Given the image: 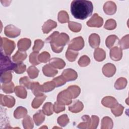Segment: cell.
Masks as SVG:
<instances>
[{
  "label": "cell",
  "instance_id": "1",
  "mask_svg": "<svg viewBox=\"0 0 129 129\" xmlns=\"http://www.w3.org/2000/svg\"><path fill=\"white\" fill-rule=\"evenodd\" d=\"M93 11L91 1L86 0L73 1L71 4V12L73 16L77 19L84 20L90 16Z\"/></svg>",
  "mask_w": 129,
  "mask_h": 129
},
{
  "label": "cell",
  "instance_id": "2",
  "mask_svg": "<svg viewBox=\"0 0 129 129\" xmlns=\"http://www.w3.org/2000/svg\"><path fill=\"white\" fill-rule=\"evenodd\" d=\"M70 40L69 35L65 33H61L56 36L50 43L52 50L57 53H60L64 46L67 45Z\"/></svg>",
  "mask_w": 129,
  "mask_h": 129
},
{
  "label": "cell",
  "instance_id": "3",
  "mask_svg": "<svg viewBox=\"0 0 129 129\" xmlns=\"http://www.w3.org/2000/svg\"><path fill=\"white\" fill-rule=\"evenodd\" d=\"M16 47L14 41L11 40L6 37H1V52L6 55H10Z\"/></svg>",
  "mask_w": 129,
  "mask_h": 129
},
{
  "label": "cell",
  "instance_id": "4",
  "mask_svg": "<svg viewBox=\"0 0 129 129\" xmlns=\"http://www.w3.org/2000/svg\"><path fill=\"white\" fill-rule=\"evenodd\" d=\"M1 74L10 71H14L16 63L13 62L10 58L1 52Z\"/></svg>",
  "mask_w": 129,
  "mask_h": 129
},
{
  "label": "cell",
  "instance_id": "5",
  "mask_svg": "<svg viewBox=\"0 0 129 129\" xmlns=\"http://www.w3.org/2000/svg\"><path fill=\"white\" fill-rule=\"evenodd\" d=\"M57 102L64 105H69L72 103V97L67 89L58 94Z\"/></svg>",
  "mask_w": 129,
  "mask_h": 129
},
{
  "label": "cell",
  "instance_id": "6",
  "mask_svg": "<svg viewBox=\"0 0 129 129\" xmlns=\"http://www.w3.org/2000/svg\"><path fill=\"white\" fill-rule=\"evenodd\" d=\"M85 43L83 37L79 36L73 38L68 45V48L75 51H79L83 48Z\"/></svg>",
  "mask_w": 129,
  "mask_h": 129
},
{
  "label": "cell",
  "instance_id": "7",
  "mask_svg": "<svg viewBox=\"0 0 129 129\" xmlns=\"http://www.w3.org/2000/svg\"><path fill=\"white\" fill-rule=\"evenodd\" d=\"M4 33L8 37L15 38L20 35L21 29L12 24H10L5 27Z\"/></svg>",
  "mask_w": 129,
  "mask_h": 129
},
{
  "label": "cell",
  "instance_id": "8",
  "mask_svg": "<svg viewBox=\"0 0 129 129\" xmlns=\"http://www.w3.org/2000/svg\"><path fill=\"white\" fill-rule=\"evenodd\" d=\"M87 25L90 27L100 28L103 24V19L98 14L95 13L87 22Z\"/></svg>",
  "mask_w": 129,
  "mask_h": 129
},
{
  "label": "cell",
  "instance_id": "9",
  "mask_svg": "<svg viewBox=\"0 0 129 129\" xmlns=\"http://www.w3.org/2000/svg\"><path fill=\"white\" fill-rule=\"evenodd\" d=\"M0 102L1 104L3 106L12 108L15 105L16 100L15 98L13 96L1 94Z\"/></svg>",
  "mask_w": 129,
  "mask_h": 129
},
{
  "label": "cell",
  "instance_id": "10",
  "mask_svg": "<svg viewBox=\"0 0 129 129\" xmlns=\"http://www.w3.org/2000/svg\"><path fill=\"white\" fill-rule=\"evenodd\" d=\"M61 76L64 78L67 82H70L76 80L78 77V74L74 70L70 68L64 70L62 72Z\"/></svg>",
  "mask_w": 129,
  "mask_h": 129
},
{
  "label": "cell",
  "instance_id": "11",
  "mask_svg": "<svg viewBox=\"0 0 129 129\" xmlns=\"http://www.w3.org/2000/svg\"><path fill=\"white\" fill-rule=\"evenodd\" d=\"M116 69L115 66L111 63L105 64L102 68V73L103 75L108 78L112 77L116 72Z\"/></svg>",
  "mask_w": 129,
  "mask_h": 129
},
{
  "label": "cell",
  "instance_id": "12",
  "mask_svg": "<svg viewBox=\"0 0 129 129\" xmlns=\"http://www.w3.org/2000/svg\"><path fill=\"white\" fill-rule=\"evenodd\" d=\"M116 5L115 3L112 1H107L103 5V11L107 15H114L116 13Z\"/></svg>",
  "mask_w": 129,
  "mask_h": 129
},
{
  "label": "cell",
  "instance_id": "13",
  "mask_svg": "<svg viewBox=\"0 0 129 129\" xmlns=\"http://www.w3.org/2000/svg\"><path fill=\"white\" fill-rule=\"evenodd\" d=\"M109 55L112 60L114 61H119L122 58V49L118 46H114L111 48Z\"/></svg>",
  "mask_w": 129,
  "mask_h": 129
},
{
  "label": "cell",
  "instance_id": "14",
  "mask_svg": "<svg viewBox=\"0 0 129 129\" xmlns=\"http://www.w3.org/2000/svg\"><path fill=\"white\" fill-rule=\"evenodd\" d=\"M102 104L107 108H113L118 104L117 100L112 96H106L104 97L101 101Z\"/></svg>",
  "mask_w": 129,
  "mask_h": 129
},
{
  "label": "cell",
  "instance_id": "15",
  "mask_svg": "<svg viewBox=\"0 0 129 129\" xmlns=\"http://www.w3.org/2000/svg\"><path fill=\"white\" fill-rule=\"evenodd\" d=\"M43 74L48 77H53L57 73V70L50 64H46L42 68Z\"/></svg>",
  "mask_w": 129,
  "mask_h": 129
},
{
  "label": "cell",
  "instance_id": "16",
  "mask_svg": "<svg viewBox=\"0 0 129 129\" xmlns=\"http://www.w3.org/2000/svg\"><path fill=\"white\" fill-rule=\"evenodd\" d=\"M57 23L51 19L47 20L42 26V30L44 34H48L52 29L57 27Z\"/></svg>",
  "mask_w": 129,
  "mask_h": 129
},
{
  "label": "cell",
  "instance_id": "17",
  "mask_svg": "<svg viewBox=\"0 0 129 129\" xmlns=\"http://www.w3.org/2000/svg\"><path fill=\"white\" fill-rule=\"evenodd\" d=\"M31 45V41L29 38H24L20 39L17 43L18 48L19 50L25 51L27 50Z\"/></svg>",
  "mask_w": 129,
  "mask_h": 129
},
{
  "label": "cell",
  "instance_id": "18",
  "mask_svg": "<svg viewBox=\"0 0 129 129\" xmlns=\"http://www.w3.org/2000/svg\"><path fill=\"white\" fill-rule=\"evenodd\" d=\"M89 43L92 48H98L100 43V38L99 35L96 33L91 34L89 37Z\"/></svg>",
  "mask_w": 129,
  "mask_h": 129
},
{
  "label": "cell",
  "instance_id": "19",
  "mask_svg": "<svg viewBox=\"0 0 129 129\" xmlns=\"http://www.w3.org/2000/svg\"><path fill=\"white\" fill-rule=\"evenodd\" d=\"M49 64L55 69H62L66 66L64 61L60 58L53 57L49 60Z\"/></svg>",
  "mask_w": 129,
  "mask_h": 129
},
{
  "label": "cell",
  "instance_id": "20",
  "mask_svg": "<svg viewBox=\"0 0 129 129\" xmlns=\"http://www.w3.org/2000/svg\"><path fill=\"white\" fill-rule=\"evenodd\" d=\"M84 108L83 103L79 100H75L73 105L70 106L68 108L69 110L71 112L76 113L82 111Z\"/></svg>",
  "mask_w": 129,
  "mask_h": 129
},
{
  "label": "cell",
  "instance_id": "21",
  "mask_svg": "<svg viewBox=\"0 0 129 129\" xmlns=\"http://www.w3.org/2000/svg\"><path fill=\"white\" fill-rule=\"evenodd\" d=\"M30 89L31 90L32 93L35 96H38L43 95V91L42 90L41 85H40L38 82H32L31 85Z\"/></svg>",
  "mask_w": 129,
  "mask_h": 129
},
{
  "label": "cell",
  "instance_id": "22",
  "mask_svg": "<svg viewBox=\"0 0 129 129\" xmlns=\"http://www.w3.org/2000/svg\"><path fill=\"white\" fill-rule=\"evenodd\" d=\"M27 56L26 52L18 50L16 53L12 56L13 60L17 63H20L23 61Z\"/></svg>",
  "mask_w": 129,
  "mask_h": 129
},
{
  "label": "cell",
  "instance_id": "23",
  "mask_svg": "<svg viewBox=\"0 0 129 129\" xmlns=\"http://www.w3.org/2000/svg\"><path fill=\"white\" fill-rule=\"evenodd\" d=\"M33 118L35 124L38 126L43 122L45 117L42 110H39L33 115Z\"/></svg>",
  "mask_w": 129,
  "mask_h": 129
},
{
  "label": "cell",
  "instance_id": "24",
  "mask_svg": "<svg viewBox=\"0 0 129 129\" xmlns=\"http://www.w3.org/2000/svg\"><path fill=\"white\" fill-rule=\"evenodd\" d=\"M94 57L97 61H102L105 59L106 52L101 48H96L94 52Z\"/></svg>",
  "mask_w": 129,
  "mask_h": 129
},
{
  "label": "cell",
  "instance_id": "25",
  "mask_svg": "<svg viewBox=\"0 0 129 129\" xmlns=\"http://www.w3.org/2000/svg\"><path fill=\"white\" fill-rule=\"evenodd\" d=\"M27 110L23 106L18 107L14 112V116L16 119H20L26 116Z\"/></svg>",
  "mask_w": 129,
  "mask_h": 129
},
{
  "label": "cell",
  "instance_id": "26",
  "mask_svg": "<svg viewBox=\"0 0 129 129\" xmlns=\"http://www.w3.org/2000/svg\"><path fill=\"white\" fill-rule=\"evenodd\" d=\"M101 129H111L113 126V122L110 117L105 116L101 120Z\"/></svg>",
  "mask_w": 129,
  "mask_h": 129
},
{
  "label": "cell",
  "instance_id": "27",
  "mask_svg": "<svg viewBox=\"0 0 129 129\" xmlns=\"http://www.w3.org/2000/svg\"><path fill=\"white\" fill-rule=\"evenodd\" d=\"M67 90L70 93L72 99L76 98L81 93L80 88L77 85H72L69 86Z\"/></svg>",
  "mask_w": 129,
  "mask_h": 129
},
{
  "label": "cell",
  "instance_id": "28",
  "mask_svg": "<svg viewBox=\"0 0 129 129\" xmlns=\"http://www.w3.org/2000/svg\"><path fill=\"white\" fill-rule=\"evenodd\" d=\"M46 98V96L44 94L36 96V97L33 99V100L32 102L31 106L33 108H39L41 105L43 103L44 101L45 100Z\"/></svg>",
  "mask_w": 129,
  "mask_h": 129
},
{
  "label": "cell",
  "instance_id": "29",
  "mask_svg": "<svg viewBox=\"0 0 129 129\" xmlns=\"http://www.w3.org/2000/svg\"><path fill=\"white\" fill-rule=\"evenodd\" d=\"M15 93L16 95L20 98L25 99L27 96V92L26 89L22 86H17L15 88Z\"/></svg>",
  "mask_w": 129,
  "mask_h": 129
},
{
  "label": "cell",
  "instance_id": "30",
  "mask_svg": "<svg viewBox=\"0 0 129 129\" xmlns=\"http://www.w3.org/2000/svg\"><path fill=\"white\" fill-rule=\"evenodd\" d=\"M82 119L83 121L77 125V127L79 128H89L91 123L90 116L88 115H84L82 117Z\"/></svg>",
  "mask_w": 129,
  "mask_h": 129
},
{
  "label": "cell",
  "instance_id": "31",
  "mask_svg": "<svg viewBox=\"0 0 129 129\" xmlns=\"http://www.w3.org/2000/svg\"><path fill=\"white\" fill-rule=\"evenodd\" d=\"M127 83V80L124 78L121 77L116 80L114 84V87L116 90H122L126 87Z\"/></svg>",
  "mask_w": 129,
  "mask_h": 129
},
{
  "label": "cell",
  "instance_id": "32",
  "mask_svg": "<svg viewBox=\"0 0 129 129\" xmlns=\"http://www.w3.org/2000/svg\"><path fill=\"white\" fill-rule=\"evenodd\" d=\"M15 85L13 82H10L8 83L3 84L1 86V89L3 92L6 94L13 93L15 90Z\"/></svg>",
  "mask_w": 129,
  "mask_h": 129
},
{
  "label": "cell",
  "instance_id": "33",
  "mask_svg": "<svg viewBox=\"0 0 129 129\" xmlns=\"http://www.w3.org/2000/svg\"><path fill=\"white\" fill-rule=\"evenodd\" d=\"M119 40L118 38L115 35H110L108 36L105 40L106 46L108 48H111L115 43Z\"/></svg>",
  "mask_w": 129,
  "mask_h": 129
},
{
  "label": "cell",
  "instance_id": "34",
  "mask_svg": "<svg viewBox=\"0 0 129 129\" xmlns=\"http://www.w3.org/2000/svg\"><path fill=\"white\" fill-rule=\"evenodd\" d=\"M23 127L25 129H32L34 127V123L29 115H26L22 120Z\"/></svg>",
  "mask_w": 129,
  "mask_h": 129
},
{
  "label": "cell",
  "instance_id": "35",
  "mask_svg": "<svg viewBox=\"0 0 129 129\" xmlns=\"http://www.w3.org/2000/svg\"><path fill=\"white\" fill-rule=\"evenodd\" d=\"M57 19L60 23H66L69 22L70 18L68 13L65 11L62 10L58 12Z\"/></svg>",
  "mask_w": 129,
  "mask_h": 129
},
{
  "label": "cell",
  "instance_id": "36",
  "mask_svg": "<svg viewBox=\"0 0 129 129\" xmlns=\"http://www.w3.org/2000/svg\"><path fill=\"white\" fill-rule=\"evenodd\" d=\"M79 54L77 51L68 49L66 53V57L67 59L70 62H73L76 60Z\"/></svg>",
  "mask_w": 129,
  "mask_h": 129
},
{
  "label": "cell",
  "instance_id": "37",
  "mask_svg": "<svg viewBox=\"0 0 129 129\" xmlns=\"http://www.w3.org/2000/svg\"><path fill=\"white\" fill-rule=\"evenodd\" d=\"M42 111L44 114L50 116L53 114V104L51 102H46L42 107Z\"/></svg>",
  "mask_w": 129,
  "mask_h": 129
},
{
  "label": "cell",
  "instance_id": "38",
  "mask_svg": "<svg viewBox=\"0 0 129 129\" xmlns=\"http://www.w3.org/2000/svg\"><path fill=\"white\" fill-rule=\"evenodd\" d=\"M27 74L30 79H34L36 78L39 74V71L34 66H30L28 68L27 71Z\"/></svg>",
  "mask_w": 129,
  "mask_h": 129
},
{
  "label": "cell",
  "instance_id": "39",
  "mask_svg": "<svg viewBox=\"0 0 129 129\" xmlns=\"http://www.w3.org/2000/svg\"><path fill=\"white\" fill-rule=\"evenodd\" d=\"M68 26L72 32L75 33L80 32L82 29V25L80 23L73 21H69L68 22Z\"/></svg>",
  "mask_w": 129,
  "mask_h": 129
},
{
  "label": "cell",
  "instance_id": "40",
  "mask_svg": "<svg viewBox=\"0 0 129 129\" xmlns=\"http://www.w3.org/2000/svg\"><path fill=\"white\" fill-rule=\"evenodd\" d=\"M120 48L121 49H127L129 47V35L124 36L119 41Z\"/></svg>",
  "mask_w": 129,
  "mask_h": 129
},
{
  "label": "cell",
  "instance_id": "41",
  "mask_svg": "<svg viewBox=\"0 0 129 129\" xmlns=\"http://www.w3.org/2000/svg\"><path fill=\"white\" fill-rule=\"evenodd\" d=\"M12 78H13V76L11 72L8 71V72H4L1 74V82L3 84L10 83V82H11Z\"/></svg>",
  "mask_w": 129,
  "mask_h": 129
},
{
  "label": "cell",
  "instance_id": "42",
  "mask_svg": "<svg viewBox=\"0 0 129 129\" xmlns=\"http://www.w3.org/2000/svg\"><path fill=\"white\" fill-rule=\"evenodd\" d=\"M42 89L43 92H49L53 90L55 88V86L54 83L52 81H49L43 83L42 85Z\"/></svg>",
  "mask_w": 129,
  "mask_h": 129
},
{
  "label": "cell",
  "instance_id": "43",
  "mask_svg": "<svg viewBox=\"0 0 129 129\" xmlns=\"http://www.w3.org/2000/svg\"><path fill=\"white\" fill-rule=\"evenodd\" d=\"M57 122L60 126L64 127L68 124V123H69V122H70V119L68 115L64 114L59 116L57 118Z\"/></svg>",
  "mask_w": 129,
  "mask_h": 129
},
{
  "label": "cell",
  "instance_id": "44",
  "mask_svg": "<svg viewBox=\"0 0 129 129\" xmlns=\"http://www.w3.org/2000/svg\"><path fill=\"white\" fill-rule=\"evenodd\" d=\"M38 52H32L29 55V61L34 66L38 65L40 62L38 60Z\"/></svg>",
  "mask_w": 129,
  "mask_h": 129
},
{
  "label": "cell",
  "instance_id": "45",
  "mask_svg": "<svg viewBox=\"0 0 129 129\" xmlns=\"http://www.w3.org/2000/svg\"><path fill=\"white\" fill-rule=\"evenodd\" d=\"M116 27V22L113 19H109L106 20L104 26V28L108 30H114Z\"/></svg>",
  "mask_w": 129,
  "mask_h": 129
},
{
  "label": "cell",
  "instance_id": "46",
  "mask_svg": "<svg viewBox=\"0 0 129 129\" xmlns=\"http://www.w3.org/2000/svg\"><path fill=\"white\" fill-rule=\"evenodd\" d=\"M90 63V58L86 55H82L79 59L78 63L81 67H85L88 66Z\"/></svg>",
  "mask_w": 129,
  "mask_h": 129
},
{
  "label": "cell",
  "instance_id": "47",
  "mask_svg": "<svg viewBox=\"0 0 129 129\" xmlns=\"http://www.w3.org/2000/svg\"><path fill=\"white\" fill-rule=\"evenodd\" d=\"M123 110L124 107L122 105L118 103L115 107L111 108V111L115 116L117 117L120 116L122 114Z\"/></svg>",
  "mask_w": 129,
  "mask_h": 129
},
{
  "label": "cell",
  "instance_id": "48",
  "mask_svg": "<svg viewBox=\"0 0 129 129\" xmlns=\"http://www.w3.org/2000/svg\"><path fill=\"white\" fill-rule=\"evenodd\" d=\"M52 81L54 83L55 87H59L62 86L64 85L67 82L66 80L61 75L54 78Z\"/></svg>",
  "mask_w": 129,
  "mask_h": 129
},
{
  "label": "cell",
  "instance_id": "49",
  "mask_svg": "<svg viewBox=\"0 0 129 129\" xmlns=\"http://www.w3.org/2000/svg\"><path fill=\"white\" fill-rule=\"evenodd\" d=\"M50 54L47 51H43L38 55V60L40 62L46 63L49 60Z\"/></svg>",
  "mask_w": 129,
  "mask_h": 129
},
{
  "label": "cell",
  "instance_id": "50",
  "mask_svg": "<svg viewBox=\"0 0 129 129\" xmlns=\"http://www.w3.org/2000/svg\"><path fill=\"white\" fill-rule=\"evenodd\" d=\"M44 42L41 39H36L34 41V45L32 50L34 52H39L43 47Z\"/></svg>",
  "mask_w": 129,
  "mask_h": 129
},
{
  "label": "cell",
  "instance_id": "51",
  "mask_svg": "<svg viewBox=\"0 0 129 129\" xmlns=\"http://www.w3.org/2000/svg\"><path fill=\"white\" fill-rule=\"evenodd\" d=\"M19 83L20 85L25 87L28 89H30V87L32 82L30 81V79L28 78V77L25 76L19 79Z\"/></svg>",
  "mask_w": 129,
  "mask_h": 129
},
{
  "label": "cell",
  "instance_id": "52",
  "mask_svg": "<svg viewBox=\"0 0 129 129\" xmlns=\"http://www.w3.org/2000/svg\"><path fill=\"white\" fill-rule=\"evenodd\" d=\"M26 70V66L24 63L20 62V63H17L16 64V66L15 67V68L14 70V71L18 74H20L25 72Z\"/></svg>",
  "mask_w": 129,
  "mask_h": 129
},
{
  "label": "cell",
  "instance_id": "53",
  "mask_svg": "<svg viewBox=\"0 0 129 129\" xmlns=\"http://www.w3.org/2000/svg\"><path fill=\"white\" fill-rule=\"evenodd\" d=\"M99 122V118L98 116L93 115L91 117V123L89 128L95 129L97 127Z\"/></svg>",
  "mask_w": 129,
  "mask_h": 129
},
{
  "label": "cell",
  "instance_id": "54",
  "mask_svg": "<svg viewBox=\"0 0 129 129\" xmlns=\"http://www.w3.org/2000/svg\"><path fill=\"white\" fill-rule=\"evenodd\" d=\"M53 111L56 113H58L60 112L63 111L66 109V107L64 105L60 104L58 102H55L53 105Z\"/></svg>",
  "mask_w": 129,
  "mask_h": 129
},
{
  "label": "cell",
  "instance_id": "55",
  "mask_svg": "<svg viewBox=\"0 0 129 129\" xmlns=\"http://www.w3.org/2000/svg\"><path fill=\"white\" fill-rule=\"evenodd\" d=\"M59 34V32L58 31H54L52 34H51L49 37H48L46 39V40H45L46 42H47V43H50L53 40V39L56 36H57Z\"/></svg>",
  "mask_w": 129,
  "mask_h": 129
}]
</instances>
